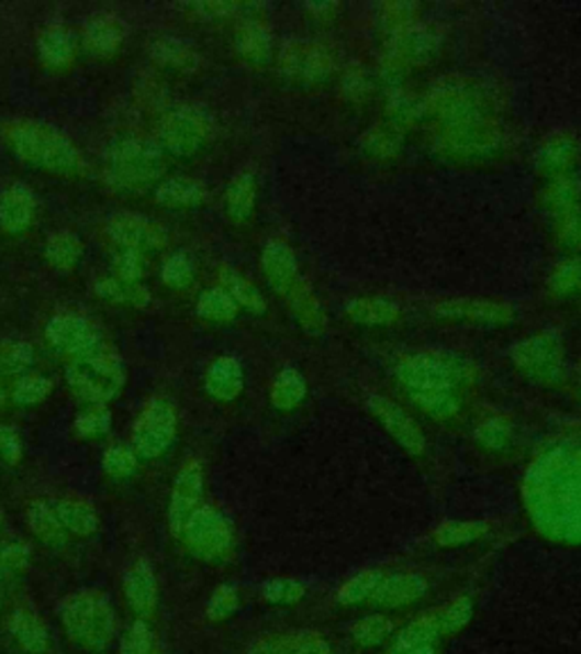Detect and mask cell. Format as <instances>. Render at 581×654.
Returning <instances> with one entry per match:
<instances>
[{
	"label": "cell",
	"instance_id": "obj_23",
	"mask_svg": "<svg viewBox=\"0 0 581 654\" xmlns=\"http://www.w3.org/2000/svg\"><path fill=\"white\" fill-rule=\"evenodd\" d=\"M208 393L219 402H232L244 389V370L234 357H219L204 375Z\"/></svg>",
	"mask_w": 581,
	"mask_h": 654
},
{
	"label": "cell",
	"instance_id": "obj_38",
	"mask_svg": "<svg viewBox=\"0 0 581 654\" xmlns=\"http://www.w3.org/2000/svg\"><path fill=\"white\" fill-rule=\"evenodd\" d=\"M304 584L291 577H276L264 581L261 598L268 605H298L304 598Z\"/></svg>",
	"mask_w": 581,
	"mask_h": 654
},
{
	"label": "cell",
	"instance_id": "obj_40",
	"mask_svg": "<svg viewBox=\"0 0 581 654\" xmlns=\"http://www.w3.org/2000/svg\"><path fill=\"white\" fill-rule=\"evenodd\" d=\"M350 632L359 645L372 647V645H380L382 641H387L391 636L393 625L387 616L375 613V616H366V618H361V621H357Z\"/></svg>",
	"mask_w": 581,
	"mask_h": 654
},
{
	"label": "cell",
	"instance_id": "obj_6",
	"mask_svg": "<svg viewBox=\"0 0 581 654\" xmlns=\"http://www.w3.org/2000/svg\"><path fill=\"white\" fill-rule=\"evenodd\" d=\"M178 436V411L166 396H153L132 428V447L139 459H159Z\"/></svg>",
	"mask_w": 581,
	"mask_h": 654
},
{
	"label": "cell",
	"instance_id": "obj_51",
	"mask_svg": "<svg viewBox=\"0 0 581 654\" xmlns=\"http://www.w3.org/2000/svg\"><path fill=\"white\" fill-rule=\"evenodd\" d=\"M350 314L364 323H387L395 319L398 309L384 300H361L350 307Z\"/></svg>",
	"mask_w": 581,
	"mask_h": 654
},
{
	"label": "cell",
	"instance_id": "obj_18",
	"mask_svg": "<svg viewBox=\"0 0 581 654\" xmlns=\"http://www.w3.org/2000/svg\"><path fill=\"white\" fill-rule=\"evenodd\" d=\"M440 630L436 623V613H425L409 623L393 641L391 654H438Z\"/></svg>",
	"mask_w": 581,
	"mask_h": 654
},
{
	"label": "cell",
	"instance_id": "obj_55",
	"mask_svg": "<svg viewBox=\"0 0 581 654\" xmlns=\"http://www.w3.org/2000/svg\"><path fill=\"white\" fill-rule=\"evenodd\" d=\"M509 439H511V430L500 419H491L477 428V441L491 447V451H502V447L509 443Z\"/></svg>",
	"mask_w": 581,
	"mask_h": 654
},
{
	"label": "cell",
	"instance_id": "obj_1",
	"mask_svg": "<svg viewBox=\"0 0 581 654\" xmlns=\"http://www.w3.org/2000/svg\"><path fill=\"white\" fill-rule=\"evenodd\" d=\"M525 500L540 534L581 543V451L561 447L532 466Z\"/></svg>",
	"mask_w": 581,
	"mask_h": 654
},
{
	"label": "cell",
	"instance_id": "obj_16",
	"mask_svg": "<svg viewBox=\"0 0 581 654\" xmlns=\"http://www.w3.org/2000/svg\"><path fill=\"white\" fill-rule=\"evenodd\" d=\"M427 591V581L416 573H395L389 577H382L380 587L372 594V602L380 607L398 609L404 605H412Z\"/></svg>",
	"mask_w": 581,
	"mask_h": 654
},
{
	"label": "cell",
	"instance_id": "obj_2",
	"mask_svg": "<svg viewBox=\"0 0 581 654\" xmlns=\"http://www.w3.org/2000/svg\"><path fill=\"white\" fill-rule=\"evenodd\" d=\"M0 140L25 164L55 176H78L82 155L64 132L48 123L12 119L0 123Z\"/></svg>",
	"mask_w": 581,
	"mask_h": 654
},
{
	"label": "cell",
	"instance_id": "obj_14",
	"mask_svg": "<svg viewBox=\"0 0 581 654\" xmlns=\"http://www.w3.org/2000/svg\"><path fill=\"white\" fill-rule=\"evenodd\" d=\"M37 219V196L25 185H12L0 191V230L21 234Z\"/></svg>",
	"mask_w": 581,
	"mask_h": 654
},
{
	"label": "cell",
	"instance_id": "obj_59",
	"mask_svg": "<svg viewBox=\"0 0 581 654\" xmlns=\"http://www.w3.org/2000/svg\"><path fill=\"white\" fill-rule=\"evenodd\" d=\"M3 521H5V519H3V509H0V528H3Z\"/></svg>",
	"mask_w": 581,
	"mask_h": 654
},
{
	"label": "cell",
	"instance_id": "obj_35",
	"mask_svg": "<svg viewBox=\"0 0 581 654\" xmlns=\"http://www.w3.org/2000/svg\"><path fill=\"white\" fill-rule=\"evenodd\" d=\"M472 600L470 598H457L452 600L448 607L436 609V623L440 630V636H452L457 632H461L472 618Z\"/></svg>",
	"mask_w": 581,
	"mask_h": 654
},
{
	"label": "cell",
	"instance_id": "obj_58",
	"mask_svg": "<svg viewBox=\"0 0 581 654\" xmlns=\"http://www.w3.org/2000/svg\"><path fill=\"white\" fill-rule=\"evenodd\" d=\"M5 402H8V391H5V387H3V383H0V411H3V407H5Z\"/></svg>",
	"mask_w": 581,
	"mask_h": 654
},
{
	"label": "cell",
	"instance_id": "obj_28",
	"mask_svg": "<svg viewBox=\"0 0 581 654\" xmlns=\"http://www.w3.org/2000/svg\"><path fill=\"white\" fill-rule=\"evenodd\" d=\"M268 282L280 293H289L291 282L295 280V264L284 244H268L261 257Z\"/></svg>",
	"mask_w": 581,
	"mask_h": 654
},
{
	"label": "cell",
	"instance_id": "obj_43",
	"mask_svg": "<svg viewBox=\"0 0 581 654\" xmlns=\"http://www.w3.org/2000/svg\"><path fill=\"white\" fill-rule=\"evenodd\" d=\"M0 568L5 581L23 575L30 568V547L23 541H0Z\"/></svg>",
	"mask_w": 581,
	"mask_h": 654
},
{
	"label": "cell",
	"instance_id": "obj_32",
	"mask_svg": "<svg viewBox=\"0 0 581 654\" xmlns=\"http://www.w3.org/2000/svg\"><path fill=\"white\" fill-rule=\"evenodd\" d=\"M195 312L198 317H202L204 321H214V323H225L232 321L238 312V304L232 300V296L221 287V289H210L204 291L198 298L195 304Z\"/></svg>",
	"mask_w": 581,
	"mask_h": 654
},
{
	"label": "cell",
	"instance_id": "obj_29",
	"mask_svg": "<svg viewBox=\"0 0 581 654\" xmlns=\"http://www.w3.org/2000/svg\"><path fill=\"white\" fill-rule=\"evenodd\" d=\"M255 208V178L238 174L225 191V210L232 221H246Z\"/></svg>",
	"mask_w": 581,
	"mask_h": 654
},
{
	"label": "cell",
	"instance_id": "obj_47",
	"mask_svg": "<svg viewBox=\"0 0 581 654\" xmlns=\"http://www.w3.org/2000/svg\"><path fill=\"white\" fill-rule=\"evenodd\" d=\"M238 609V591L232 587V584H221L219 589L208 600V607H204V613L212 623H223L227 618H232Z\"/></svg>",
	"mask_w": 581,
	"mask_h": 654
},
{
	"label": "cell",
	"instance_id": "obj_49",
	"mask_svg": "<svg viewBox=\"0 0 581 654\" xmlns=\"http://www.w3.org/2000/svg\"><path fill=\"white\" fill-rule=\"evenodd\" d=\"M112 266H114V278L125 282H139L148 270V259L144 253L121 248Z\"/></svg>",
	"mask_w": 581,
	"mask_h": 654
},
{
	"label": "cell",
	"instance_id": "obj_13",
	"mask_svg": "<svg viewBox=\"0 0 581 654\" xmlns=\"http://www.w3.org/2000/svg\"><path fill=\"white\" fill-rule=\"evenodd\" d=\"M123 596L127 607L146 621L155 611L159 602V587H157V575L150 566V562L139 559L134 562L125 575H123Z\"/></svg>",
	"mask_w": 581,
	"mask_h": 654
},
{
	"label": "cell",
	"instance_id": "obj_53",
	"mask_svg": "<svg viewBox=\"0 0 581 654\" xmlns=\"http://www.w3.org/2000/svg\"><path fill=\"white\" fill-rule=\"evenodd\" d=\"M0 459L8 466H19L23 459V439L14 425H0Z\"/></svg>",
	"mask_w": 581,
	"mask_h": 654
},
{
	"label": "cell",
	"instance_id": "obj_22",
	"mask_svg": "<svg viewBox=\"0 0 581 654\" xmlns=\"http://www.w3.org/2000/svg\"><path fill=\"white\" fill-rule=\"evenodd\" d=\"M8 630L14 639V643L27 652V654H46L48 650V630L44 625L42 618L34 613L32 609H16L12 616H10V623H8Z\"/></svg>",
	"mask_w": 581,
	"mask_h": 654
},
{
	"label": "cell",
	"instance_id": "obj_5",
	"mask_svg": "<svg viewBox=\"0 0 581 654\" xmlns=\"http://www.w3.org/2000/svg\"><path fill=\"white\" fill-rule=\"evenodd\" d=\"M64 380L82 402L110 404L123 391L127 375L121 357L105 348L74 359L64 370Z\"/></svg>",
	"mask_w": 581,
	"mask_h": 654
},
{
	"label": "cell",
	"instance_id": "obj_26",
	"mask_svg": "<svg viewBox=\"0 0 581 654\" xmlns=\"http://www.w3.org/2000/svg\"><path fill=\"white\" fill-rule=\"evenodd\" d=\"M85 255V246L78 234L74 232H53L46 239V246H44V257L48 262L51 268L59 270V273H74Z\"/></svg>",
	"mask_w": 581,
	"mask_h": 654
},
{
	"label": "cell",
	"instance_id": "obj_33",
	"mask_svg": "<svg viewBox=\"0 0 581 654\" xmlns=\"http://www.w3.org/2000/svg\"><path fill=\"white\" fill-rule=\"evenodd\" d=\"M51 393H53V380L48 375L25 373L19 377L12 389V400L21 407H34V404H42Z\"/></svg>",
	"mask_w": 581,
	"mask_h": 654
},
{
	"label": "cell",
	"instance_id": "obj_41",
	"mask_svg": "<svg viewBox=\"0 0 581 654\" xmlns=\"http://www.w3.org/2000/svg\"><path fill=\"white\" fill-rule=\"evenodd\" d=\"M193 259L187 253H174L161 264V282L170 289H187L193 282Z\"/></svg>",
	"mask_w": 581,
	"mask_h": 654
},
{
	"label": "cell",
	"instance_id": "obj_24",
	"mask_svg": "<svg viewBox=\"0 0 581 654\" xmlns=\"http://www.w3.org/2000/svg\"><path fill=\"white\" fill-rule=\"evenodd\" d=\"M25 521H27L30 532L37 536L44 545H48L53 550H59V547H64L68 543V534L62 528V523L57 519V511H55L51 500H34L27 507Z\"/></svg>",
	"mask_w": 581,
	"mask_h": 654
},
{
	"label": "cell",
	"instance_id": "obj_10",
	"mask_svg": "<svg viewBox=\"0 0 581 654\" xmlns=\"http://www.w3.org/2000/svg\"><path fill=\"white\" fill-rule=\"evenodd\" d=\"M202 489L204 475L202 464L198 459H189L178 470V477L170 489L168 500V530L176 539L182 536L191 516L202 507Z\"/></svg>",
	"mask_w": 581,
	"mask_h": 654
},
{
	"label": "cell",
	"instance_id": "obj_50",
	"mask_svg": "<svg viewBox=\"0 0 581 654\" xmlns=\"http://www.w3.org/2000/svg\"><path fill=\"white\" fill-rule=\"evenodd\" d=\"M302 636H304V632L259 636L250 645V654H293L295 647H298V643L302 641Z\"/></svg>",
	"mask_w": 581,
	"mask_h": 654
},
{
	"label": "cell",
	"instance_id": "obj_30",
	"mask_svg": "<svg viewBox=\"0 0 581 654\" xmlns=\"http://www.w3.org/2000/svg\"><path fill=\"white\" fill-rule=\"evenodd\" d=\"M150 57L161 66L182 68V71H189V68H193L198 62L193 48L180 40H174V37L155 40L150 44Z\"/></svg>",
	"mask_w": 581,
	"mask_h": 654
},
{
	"label": "cell",
	"instance_id": "obj_12",
	"mask_svg": "<svg viewBox=\"0 0 581 654\" xmlns=\"http://www.w3.org/2000/svg\"><path fill=\"white\" fill-rule=\"evenodd\" d=\"M459 366L432 357H418L400 366L402 383L412 389V393H436L452 391L459 380Z\"/></svg>",
	"mask_w": 581,
	"mask_h": 654
},
{
	"label": "cell",
	"instance_id": "obj_21",
	"mask_svg": "<svg viewBox=\"0 0 581 654\" xmlns=\"http://www.w3.org/2000/svg\"><path fill=\"white\" fill-rule=\"evenodd\" d=\"M51 502H53V507L57 511V519L68 536L89 539L100 530L98 511L89 502H85L80 498H57Z\"/></svg>",
	"mask_w": 581,
	"mask_h": 654
},
{
	"label": "cell",
	"instance_id": "obj_45",
	"mask_svg": "<svg viewBox=\"0 0 581 654\" xmlns=\"http://www.w3.org/2000/svg\"><path fill=\"white\" fill-rule=\"evenodd\" d=\"M153 650H155L153 628L148 625V621L136 618V621L125 630V634L121 639L119 654H153Z\"/></svg>",
	"mask_w": 581,
	"mask_h": 654
},
{
	"label": "cell",
	"instance_id": "obj_57",
	"mask_svg": "<svg viewBox=\"0 0 581 654\" xmlns=\"http://www.w3.org/2000/svg\"><path fill=\"white\" fill-rule=\"evenodd\" d=\"M293 654H334V650H332V645H329L325 639H321L319 634H306V632H304V636H302V641L298 643V647H295Z\"/></svg>",
	"mask_w": 581,
	"mask_h": 654
},
{
	"label": "cell",
	"instance_id": "obj_39",
	"mask_svg": "<svg viewBox=\"0 0 581 654\" xmlns=\"http://www.w3.org/2000/svg\"><path fill=\"white\" fill-rule=\"evenodd\" d=\"M34 362L27 341H8L0 346V375H25Z\"/></svg>",
	"mask_w": 581,
	"mask_h": 654
},
{
	"label": "cell",
	"instance_id": "obj_52",
	"mask_svg": "<svg viewBox=\"0 0 581 654\" xmlns=\"http://www.w3.org/2000/svg\"><path fill=\"white\" fill-rule=\"evenodd\" d=\"M416 402L436 419H448L457 411V400L450 391H436V393H414Z\"/></svg>",
	"mask_w": 581,
	"mask_h": 654
},
{
	"label": "cell",
	"instance_id": "obj_48",
	"mask_svg": "<svg viewBox=\"0 0 581 654\" xmlns=\"http://www.w3.org/2000/svg\"><path fill=\"white\" fill-rule=\"evenodd\" d=\"M446 314H455V317H466V319H487V321H506L511 314L509 309L500 307V304H491V302H455V304H448L446 309H443Z\"/></svg>",
	"mask_w": 581,
	"mask_h": 654
},
{
	"label": "cell",
	"instance_id": "obj_20",
	"mask_svg": "<svg viewBox=\"0 0 581 654\" xmlns=\"http://www.w3.org/2000/svg\"><path fill=\"white\" fill-rule=\"evenodd\" d=\"M516 359L523 368L532 370L536 377H545V380H559V368H561V353L557 343L550 339H532L516 351Z\"/></svg>",
	"mask_w": 581,
	"mask_h": 654
},
{
	"label": "cell",
	"instance_id": "obj_61",
	"mask_svg": "<svg viewBox=\"0 0 581 654\" xmlns=\"http://www.w3.org/2000/svg\"><path fill=\"white\" fill-rule=\"evenodd\" d=\"M0 609H3V589H0Z\"/></svg>",
	"mask_w": 581,
	"mask_h": 654
},
{
	"label": "cell",
	"instance_id": "obj_42",
	"mask_svg": "<svg viewBox=\"0 0 581 654\" xmlns=\"http://www.w3.org/2000/svg\"><path fill=\"white\" fill-rule=\"evenodd\" d=\"M236 44H238V51H242V55L253 59V62H261L270 53L268 32L257 23H248V25H244L242 30H238Z\"/></svg>",
	"mask_w": 581,
	"mask_h": 654
},
{
	"label": "cell",
	"instance_id": "obj_60",
	"mask_svg": "<svg viewBox=\"0 0 581 654\" xmlns=\"http://www.w3.org/2000/svg\"><path fill=\"white\" fill-rule=\"evenodd\" d=\"M3 581H5V575H3V568H0V584H3Z\"/></svg>",
	"mask_w": 581,
	"mask_h": 654
},
{
	"label": "cell",
	"instance_id": "obj_36",
	"mask_svg": "<svg viewBox=\"0 0 581 654\" xmlns=\"http://www.w3.org/2000/svg\"><path fill=\"white\" fill-rule=\"evenodd\" d=\"M139 468V457H136L134 447L114 443L110 445L105 455H102V470H105L112 479H127Z\"/></svg>",
	"mask_w": 581,
	"mask_h": 654
},
{
	"label": "cell",
	"instance_id": "obj_46",
	"mask_svg": "<svg viewBox=\"0 0 581 654\" xmlns=\"http://www.w3.org/2000/svg\"><path fill=\"white\" fill-rule=\"evenodd\" d=\"M484 532H487L484 523H446L436 530L434 539L443 547H455V545H466L477 541Z\"/></svg>",
	"mask_w": 581,
	"mask_h": 654
},
{
	"label": "cell",
	"instance_id": "obj_56",
	"mask_svg": "<svg viewBox=\"0 0 581 654\" xmlns=\"http://www.w3.org/2000/svg\"><path fill=\"white\" fill-rule=\"evenodd\" d=\"M552 285H557L559 293H568L570 289H577L581 285V264L579 262H570V264L561 266L555 273Z\"/></svg>",
	"mask_w": 581,
	"mask_h": 654
},
{
	"label": "cell",
	"instance_id": "obj_62",
	"mask_svg": "<svg viewBox=\"0 0 581 654\" xmlns=\"http://www.w3.org/2000/svg\"><path fill=\"white\" fill-rule=\"evenodd\" d=\"M153 654H157V652H153Z\"/></svg>",
	"mask_w": 581,
	"mask_h": 654
},
{
	"label": "cell",
	"instance_id": "obj_37",
	"mask_svg": "<svg viewBox=\"0 0 581 654\" xmlns=\"http://www.w3.org/2000/svg\"><path fill=\"white\" fill-rule=\"evenodd\" d=\"M382 573L380 570H364L359 575H355L353 579H348L344 587L338 589V602L340 605H359L364 600H370L375 589L380 587L382 581Z\"/></svg>",
	"mask_w": 581,
	"mask_h": 654
},
{
	"label": "cell",
	"instance_id": "obj_11",
	"mask_svg": "<svg viewBox=\"0 0 581 654\" xmlns=\"http://www.w3.org/2000/svg\"><path fill=\"white\" fill-rule=\"evenodd\" d=\"M108 234L114 244L125 251L153 253L166 246V232L161 225L136 212H116L108 221Z\"/></svg>",
	"mask_w": 581,
	"mask_h": 654
},
{
	"label": "cell",
	"instance_id": "obj_9",
	"mask_svg": "<svg viewBox=\"0 0 581 654\" xmlns=\"http://www.w3.org/2000/svg\"><path fill=\"white\" fill-rule=\"evenodd\" d=\"M210 134V123L195 108H176L164 114L159 123V148L176 155H193Z\"/></svg>",
	"mask_w": 581,
	"mask_h": 654
},
{
	"label": "cell",
	"instance_id": "obj_31",
	"mask_svg": "<svg viewBox=\"0 0 581 654\" xmlns=\"http://www.w3.org/2000/svg\"><path fill=\"white\" fill-rule=\"evenodd\" d=\"M112 430V411L108 404H87L74 421V432L82 441L102 439Z\"/></svg>",
	"mask_w": 581,
	"mask_h": 654
},
{
	"label": "cell",
	"instance_id": "obj_7",
	"mask_svg": "<svg viewBox=\"0 0 581 654\" xmlns=\"http://www.w3.org/2000/svg\"><path fill=\"white\" fill-rule=\"evenodd\" d=\"M189 553L200 562H221L234 547V530L225 513L216 507L202 505L187 523L182 536Z\"/></svg>",
	"mask_w": 581,
	"mask_h": 654
},
{
	"label": "cell",
	"instance_id": "obj_19",
	"mask_svg": "<svg viewBox=\"0 0 581 654\" xmlns=\"http://www.w3.org/2000/svg\"><path fill=\"white\" fill-rule=\"evenodd\" d=\"M37 51H40V59L57 71V68H66L71 66L76 59V34L68 30L66 25H48L42 30L40 40H37Z\"/></svg>",
	"mask_w": 581,
	"mask_h": 654
},
{
	"label": "cell",
	"instance_id": "obj_44",
	"mask_svg": "<svg viewBox=\"0 0 581 654\" xmlns=\"http://www.w3.org/2000/svg\"><path fill=\"white\" fill-rule=\"evenodd\" d=\"M272 404L280 409H291L304 398V383L295 370H284L270 391Z\"/></svg>",
	"mask_w": 581,
	"mask_h": 654
},
{
	"label": "cell",
	"instance_id": "obj_34",
	"mask_svg": "<svg viewBox=\"0 0 581 654\" xmlns=\"http://www.w3.org/2000/svg\"><path fill=\"white\" fill-rule=\"evenodd\" d=\"M221 282H223V289L232 296V300L236 302V304H242V307H246L248 312H255V314H261L264 312V298H261V293L246 280V278H242V275H238L236 270H232V268H223V273H221Z\"/></svg>",
	"mask_w": 581,
	"mask_h": 654
},
{
	"label": "cell",
	"instance_id": "obj_27",
	"mask_svg": "<svg viewBox=\"0 0 581 654\" xmlns=\"http://www.w3.org/2000/svg\"><path fill=\"white\" fill-rule=\"evenodd\" d=\"M96 296L108 300L112 304L121 307H134V309H146L150 304V291L139 282H125L119 278H102L96 282Z\"/></svg>",
	"mask_w": 581,
	"mask_h": 654
},
{
	"label": "cell",
	"instance_id": "obj_54",
	"mask_svg": "<svg viewBox=\"0 0 581 654\" xmlns=\"http://www.w3.org/2000/svg\"><path fill=\"white\" fill-rule=\"evenodd\" d=\"M291 59H293V71L298 76H321L327 68L325 55L321 51L300 48L298 55H287V62H291Z\"/></svg>",
	"mask_w": 581,
	"mask_h": 654
},
{
	"label": "cell",
	"instance_id": "obj_4",
	"mask_svg": "<svg viewBox=\"0 0 581 654\" xmlns=\"http://www.w3.org/2000/svg\"><path fill=\"white\" fill-rule=\"evenodd\" d=\"M164 151L144 136H119L105 153V180L114 191L142 193L164 176Z\"/></svg>",
	"mask_w": 581,
	"mask_h": 654
},
{
	"label": "cell",
	"instance_id": "obj_15",
	"mask_svg": "<svg viewBox=\"0 0 581 654\" xmlns=\"http://www.w3.org/2000/svg\"><path fill=\"white\" fill-rule=\"evenodd\" d=\"M370 409L375 411V417H378L384 428L391 432V436L402 443V447H406L412 455H421L425 451V441H423V432L418 430V425L409 419L404 411L384 400V398H370Z\"/></svg>",
	"mask_w": 581,
	"mask_h": 654
},
{
	"label": "cell",
	"instance_id": "obj_3",
	"mask_svg": "<svg viewBox=\"0 0 581 654\" xmlns=\"http://www.w3.org/2000/svg\"><path fill=\"white\" fill-rule=\"evenodd\" d=\"M57 616L66 636L89 652L108 650L116 636V611L110 598L96 589L64 596Z\"/></svg>",
	"mask_w": 581,
	"mask_h": 654
},
{
	"label": "cell",
	"instance_id": "obj_17",
	"mask_svg": "<svg viewBox=\"0 0 581 654\" xmlns=\"http://www.w3.org/2000/svg\"><path fill=\"white\" fill-rule=\"evenodd\" d=\"M125 40V27L114 14H100L87 21L82 32L85 51L93 57H112Z\"/></svg>",
	"mask_w": 581,
	"mask_h": 654
},
{
	"label": "cell",
	"instance_id": "obj_8",
	"mask_svg": "<svg viewBox=\"0 0 581 654\" xmlns=\"http://www.w3.org/2000/svg\"><path fill=\"white\" fill-rule=\"evenodd\" d=\"M46 343L68 357H85V355H93L105 351V336H102L100 328L80 314H57L46 323L44 330Z\"/></svg>",
	"mask_w": 581,
	"mask_h": 654
},
{
	"label": "cell",
	"instance_id": "obj_25",
	"mask_svg": "<svg viewBox=\"0 0 581 654\" xmlns=\"http://www.w3.org/2000/svg\"><path fill=\"white\" fill-rule=\"evenodd\" d=\"M208 189L191 178H166L155 189V200L168 210H191L204 202Z\"/></svg>",
	"mask_w": 581,
	"mask_h": 654
}]
</instances>
